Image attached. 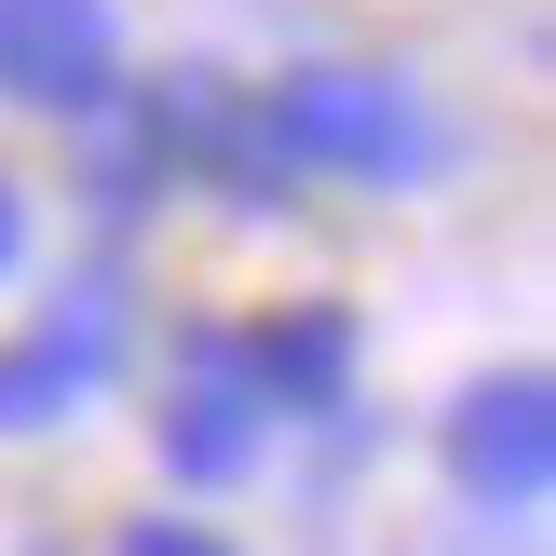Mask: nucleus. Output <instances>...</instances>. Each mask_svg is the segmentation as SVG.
Instances as JSON below:
<instances>
[{"label": "nucleus", "mask_w": 556, "mask_h": 556, "mask_svg": "<svg viewBox=\"0 0 556 556\" xmlns=\"http://www.w3.org/2000/svg\"><path fill=\"white\" fill-rule=\"evenodd\" d=\"M448 462H462V489H476L489 516H530L543 476H556V407H543V380H476L462 421H448Z\"/></svg>", "instance_id": "3"}, {"label": "nucleus", "mask_w": 556, "mask_h": 556, "mask_svg": "<svg viewBox=\"0 0 556 556\" xmlns=\"http://www.w3.org/2000/svg\"><path fill=\"white\" fill-rule=\"evenodd\" d=\"M340 367H353V326H340V313L271 326V340H258V407H326V394H340Z\"/></svg>", "instance_id": "6"}, {"label": "nucleus", "mask_w": 556, "mask_h": 556, "mask_svg": "<svg viewBox=\"0 0 556 556\" xmlns=\"http://www.w3.org/2000/svg\"><path fill=\"white\" fill-rule=\"evenodd\" d=\"M258 136H271L286 163H313V177H367V190H407V177L434 163L421 96L380 81V68H313V81H286V96L258 109Z\"/></svg>", "instance_id": "1"}, {"label": "nucleus", "mask_w": 556, "mask_h": 556, "mask_svg": "<svg viewBox=\"0 0 556 556\" xmlns=\"http://www.w3.org/2000/svg\"><path fill=\"white\" fill-rule=\"evenodd\" d=\"M258 421H271L258 394H231V380H204V394H190L177 421H163V462H177L190 489H217V476H244V448H258Z\"/></svg>", "instance_id": "5"}, {"label": "nucleus", "mask_w": 556, "mask_h": 556, "mask_svg": "<svg viewBox=\"0 0 556 556\" xmlns=\"http://www.w3.org/2000/svg\"><path fill=\"white\" fill-rule=\"evenodd\" d=\"M109 353H123V299H109V286H81V299H68V313H54L27 353H0V434L68 421V407L109 380Z\"/></svg>", "instance_id": "4"}, {"label": "nucleus", "mask_w": 556, "mask_h": 556, "mask_svg": "<svg viewBox=\"0 0 556 556\" xmlns=\"http://www.w3.org/2000/svg\"><path fill=\"white\" fill-rule=\"evenodd\" d=\"M123 556H231V543H204V530H177V516H163V530H136Z\"/></svg>", "instance_id": "7"}, {"label": "nucleus", "mask_w": 556, "mask_h": 556, "mask_svg": "<svg viewBox=\"0 0 556 556\" xmlns=\"http://www.w3.org/2000/svg\"><path fill=\"white\" fill-rule=\"evenodd\" d=\"M14 244H27V204H14V190H0V271H14Z\"/></svg>", "instance_id": "8"}, {"label": "nucleus", "mask_w": 556, "mask_h": 556, "mask_svg": "<svg viewBox=\"0 0 556 556\" xmlns=\"http://www.w3.org/2000/svg\"><path fill=\"white\" fill-rule=\"evenodd\" d=\"M109 68H123L109 0H0V96H27V109H96Z\"/></svg>", "instance_id": "2"}]
</instances>
